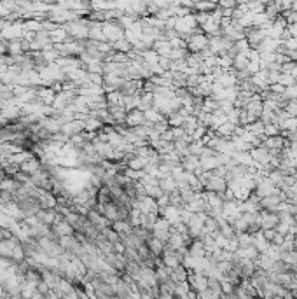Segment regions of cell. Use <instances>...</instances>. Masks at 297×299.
I'll return each mask as SVG.
<instances>
[{
  "mask_svg": "<svg viewBox=\"0 0 297 299\" xmlns=\"http://www.w3.org/2000/svg\"><path fill=\"white\" fill-rule=\"evenodd\" d=\"M217 5L220 9H234L238 5V0H217Z\"/></svg>",
  "mask_w": 297,
  "mask_h": 299,
  "instance_id": "cell-32",
  "label": "cell"
},
{
  "mask_svg": "<svg viewBox=\"0 0 297 299\" xmlns=\"http://www.w3.org/2000/svg\"><path fill=\"white\" fill-rule=\"evenodd\" d=\"M159 186H161L163 192H166V194H171V192L178 191V184H177V181H175L173 175H168V177L159 179Z\"/></svg>",
  "mask_w": 297,
  "mask_h": 299,
  "instance_id": "cell-20",
  "label": "cell"
},
{
  "mask_svg": "<svg viewBox=\"0 0 297 299\" xmlns=\"http://www.w3.org/2000/svg\"><path fill=\"white\" fill-rule=\"evenodd\" d=\"M264 236L267 238V242H273V238H274V233H276V229H263Z\"/></svg>",
  "mask_w": 297,
  "mask_h": 299,
  "instance_id": "cell-34",
  "label": "cell"
},
{
  "mask_svg": "<svg viewBox=\"0 0 297 299\" xmlns=\"http://www.w3.org/2000/svg\"><path fill=\"white\" fill-rule=\"evenodd\" d=\"M124 123H126L130 128H136V126H142V124H145L147 119H145L143 111H140V109H133V111H128Z\"/></svg>",
  "mask_w": 297,
  "mask_h": 299,
  "instance_id": "cell-13",
  "label": "cell"
},
{
  "mask_svg": "<svg viewBox=\"0 0 297 299\" xmlns=\"http://www.w3.org/2000/svg\"><path fill=\"white\" fill-rule=\"evenodd\" d=\"M234 130H236V124L231 123V121H226L224 124H220V126L215 128V135L222 138H231L234 135Z\"/></svg>",
  "mask_w": 297,
  "mask_h": 299,
  "instance_id": "cell-22",
  "label": "cell"
},
{
  "mask_svg": "<svg viewBox=\"0 0 297 299\" xmlns=\"http://www.w3.org/2000/svg\"><path fill=\"white\" fill-rule=\"evenodd\" d=\"M187 282H189L191 289H193L194 292L205 291V289L208 287V276L201 271H189Z\"/></svg>",
  "mask_w": 297,
  "mask_h": 299,
  "instance_id": "cell-8",
  "label": "cell"
},
{
  "mask_svg": "<svg viewBox=\"0 0 297 299\" xmlns=\"http://www.w3.org/2000/svg\"><path fill=\"white\" fill-rule=\"evenodd\" d=\"M180 165L184 166L185 172H193V173H196L198 170L201 168V165H199V156H194V154H187V156L182 157Z\"/></svg>",
  "mask_w": 297,
  "mask_h": 299,
  "instance_id": "cell-18",
  "label": "cell"
},
{
  "mask_svg": "<svg viewBox=\"0 0 297 299\" xmlns=\"http://www.w3.org/2000/svg\"><path fill=\"white\" fill-rule=\"evenodd\" d=\"M143 114H145V119H147V123H151V124H154V123H158V121H163V119L166 117L163 112H159L158 109L152 105V107H149L147 111H143Z\"/></svg>",
  "mask_w": 297,
  "mask_h": 299,
  "instance_id": "cell-25",
  "label": "cell"
},
{
  "mask_svg": "<svg viewBox=\"0 0 297 299\" xmlns=\"http://www.w3.org/2000/svg\"><path fill=\"white\" fill-rule=\"evenodd\" d=\"M206 215H208L206 212H199V214H194L191 217V221L187 223V229H189L191 238H199L203 234V226H205Z\"/></svg>",
  "mask_w": 297,
  "mask_h": 299,
  "instance_id": "cell-5",
  "label": "cell"
},
{
  "mask_svg": "<svg viewBox=\"0 0 297 299\" xmlns=\"http://www.w3.org/2000/svg\"><path fill=\"white\" fill-rule=\"evenodd\" d=\"M283 111L289 115H292V117H297V100H289L285 107H283Z\"/></svg>",
  "mask_w": 297,
  "mask_h": 299,
  "instance_id": "cell-30",
  "label": "cell"
},
{
  "mask_svg": "<svg viewBox=\"0 0 297 299\" xmlns=\"http://www.w3.org/2000/svg\"><path fill=\"white\" fill-rule=\"evenodd\" d=\"M245 37H247V40L250 42L252 47H257L259 44L263 42L264 38L267 37V35H266V32H264L263 28L252 27V28H248V30H247V35H245Z\"/></svg>",
  "mask_w": 297,
  "mask_h": 299,
  "instance_id": "cell-14",
  "label": "cell"
},
{
  "mask_svg": "<svg viewBox=\"0 0 297 299\" xmlns=\"http://www.w3.org/2000/svg\"><path fill=\"white\" fill-rule=\"evenodd\" d=\"M228 187V181L226 177L215 175L213 172H210V177L205 182V191H215V192H224Z\"/></svg>",
  "mask_w": 297,
  "mask_h": 299,
  "instance_id": "cell-9",
  "label": "cell"
},
{
  "mask_svg": "<svg viewBox=\"0 0 297 299\" xmlns=\"http://www.w3.org/2000/svg\"><path fill=\"white\" fill-rule=\"evenodd\" d=\"M156 49V53L159 54V56H168L170 58V53H171V42L168 40V38H165V37H161V38H158L154 42V46H152Z\"/></svg>",
  "mask_w": 297,
  "mask_h": 299,
  "instance_id": "cell-19",
  "label": "cell"
},
{
  "mask_svg": "<svg viewBox=\"0 0 297 299\" xmlns=\"http://www.w3.org/2000/svg\"><path fill=\"white\" fill-rule=\"evenodd\" d=\"M222 215L228 223H232L236 217L241 215V210H239V205H238V199H224L222 203Z\"/></svg>",
  "mask_w": 297,
  "mask_h": 299,
  "instance_id": "cell-10",
  "label": "cell"
},
{
  "mask_svg": "<svg viewBox=\"0 0 297 299\" xmlns=\"http://www.w3.org/2000/svg\"><path fill=\"white\" fill-rule=\"evenodd\" d=\"M187 276H189V269L185 268L184 264L177 266V268L170 271V278L173 282H187Z\"/></svg>",
  "mask_w": 297,
  "mask_h": 299,
  "instance_id": "cell-24",
  "label": "cell"
},
{
  "mask_svg": "<svg viewBox=\"0 0 297 299\" xmlns=\"http://www.w3.org/2000/svg\"><path fill=\"white\" fill-rule=\"evenodd\" d=\"M101 28H103L105 38L110 44H114L116 40L124 37V28L117 21H101Z\"/></svg>",
  "mask_w": 297,
  "mask_h": 299,
  "instance_id": "cell-3",
  "label": "cell"
},
{
  "mask_svg": "<svg viewBox=\"0 0 297 299\" xmlns=\"http://www.w3.org/2000/svg\"><path fill=\"white\" fill-rule=\"evenodd\" d=\"M156 201H158L159 208L166 207V205H170V194H166V192H163V194H159L158 198H156Z\"/></svg>",
  "mask_w": 297,
  "mask_h": 299,
  "instance_id": "cell-33",
  "label": "cell"
},
{
  "mask_svg": "<svg viewBox=\"0 0 297 299\" xmlns=\"http://www.w3.org/2000/svg\"><path fill=\"white\" fill-rule=\"evenodd\" d=\"M110 227H112L114 231H117V233L121 234V238H123L124 234H130L133 231V226L128 223V219H117V221H114V223L110 224Z\"/></svg>",
  "mask_w": 297,
  "mask_h": 299,
  "instance_id": "cell-21",
  "label": "cell"
},
{
  "mask_svg": "<svg viewBox=\"0 0 297 299\" xmlns=\"http://www.w3.org/2000/svg\"><path fill=\"white\" fill-rule=\"evenodd\" d=\"M184 130L187 131V133H193L194 130H196L198 126H199V123H198V117H196V114H189L187 117H185V121H184Z\"/></svg>",
  "mask_w": 297,
  "mask_h": 299,
  "instance_id": "cell-28",
  "label": "cell"
},
{
  "mask_svg": "<svg viewBox=\"0 0 297 299\" xmlns=\"http://www.w3.org/2000/svg\"><path fill=\"white\" fill-rule=\"evenodd\" d=\"M84 130V119H72V121H68V123H63L62 124V133H65L66 137H73V135L77 133H82Z\"/></svg>",
  "mask_w": 297,
  "mask_h": 299,
  "instance_id": "cell-12",
  "label": "cell"
},
{
  "mask_svg": "<svg viewBox=\"0 0 297 299\" xmlns=\"http://www.w3.org/2000/svg\"><path fill=\"white\" fill-rule=\"evenodd\" d=\"M0 238H2V229H0Z\"/></svg>",
  "mask_w": 297,
  "mask_h": 299,
  "instance_id": "cell-35",
  "label": "cell"
},
{
  "mask_svg": "<svg viewBox=\"0 0 297 299\" xmlns=\"http://www.w3.org/2000/svg\"><path fill=\"white\" fill-rule=\"evenodd\" d=\"M151 233L154 234V236H158L159 240L166 242V240H168V236H170V233H171V224H170V221H166L165 217H161V215H159L158 221H156V224L152 226Z\"/></svg>",
  "mask_w": 297,
  "mask_h": 299,
  "instance_id": "cell-6",
  "label": "cell"
},
{
  "mask_svg": "<svg viewBox=\"0 0 297 299\" xmlns=\"http://www.w3.org/2000/svg\"><path fill=\"white\" fill-rule=\"evenodd\" d=\"M280 126H278L276 123H267L266 128H264V135L266 137H273V135H280Z\"/></svg>",
  "mask_w": 297,
  "mask_h": 299,
  "instance_id": "cell-31",
  "label": "cell"
},
{
  "mask_svg": "<svg viewBox=\"0 0 297 299\" xmlns=\"http://www.w3.org/2000/svg\"><path fill=\"white\" fill-rule=\"evenodd\" d=\"M145 243H147V247H149V252H151L152 256H156V257H161L163 250H165V247H166V242L159 240V238L154 236L152 233H151V236L145 240Z\"/></svg>",
  "mask_w": 297,
  "mask_h": 299,
  "instance_id": "cell-16",
  "label": "cell"
},
{
  "mask_svg": "<svg viewBox=\"0 0 297 299\" xmlns=\"http://www.w3.org/2000/svg\"><path fill=\"white\" fill-rule=\"evenodd\" d=\"M63 27L66 28L70 38H75V40H88L89 35V21L88 19H73V21H68Z\"/></svg>",
  "mask_w": 297,
  "mask_h": 299,
  "instance_id": "cell-1",
  "label": "cell"
},
{
  "mask_svg": "<svg viewBox=\"0 0 297 299\" xmlns=\"http://www.w3.org/2000/svg\"><path fill=\"white\" fill-rule=\"evenodd\" d=\"M252 234H254V247H255V249H257L259 252H266L269 242H267V238L264 236L263 229L255 231V233H252Z\"/></svg>",
  "mask_w": 297,
  "mask_h": 299,
  "instance_id": "cell-23",
  "label": "cell"
},
{
  "mask_svg": "<svg viewBox=\"0 0 297 299\" xmlns=\"http://www.w3.org/2000/svg\"><path fill=\"white\" fill-rule=\"evenodd\" d=\"M263 146L269 150H282L287 146V140L282 135H273V137H264Z\"/></svg>",
  "mask_w": 297,
  "mask_h": 299,
  "instance_id": "cell-15",
  "label": "cell"
},
{
  "mask_svg": "<svg viewBox=\"0 0 297 299\" xmlns=\"http://www.w3.org/2000/svg\"><path fill=\"white\" fill-rule=\"evenodd\" d=\"M276 191H278V186L274 184V182H271L266 175H263V177H261V179L257 181V186H255V191H254V192L259 196V198H264V196L274 194Z\"/></svg>",
  "mask_w": 297,
  "mask_h": 299,
  "instance_id": "cell-7",
  "label": "cell"
},
{
  "mask_svg": "<svg viewBox=\"0 0 297 299\" xmlns=\"http://www.w3.org/2000/svg\"><path fill=\"white\" fill-rule=\"evenodd\" d=\"M278 82L282 86H285V88H289V86H294L296 84V77L294 75H290V74H287V72H280V77H278Z\"/></svg>",
  "mask_w": 297,
  "mask_h": 299,
  "instance_id": "cell-29",
  "label": "cell"
},
{
  "mask_svg": "<svg viewBox=\"0 0 297 299\" xmlns=\"http://www.w3.org/2000/svg\"><path fill=\"white\" fill-rule=\"evenodd\" d=\"M247 128H248V130H250L254 135H257V137H261V138L266 137V135H264V128H266V124H264L263 121H261V119H255L254 123H250Z\"/></svg>",
  "mask_w": 297,
  "mask_h": 299,
  "instance_id": "cell-27",
  "label": "cell"
},
{
  "mask_svg": "<svg viewBox=\"0 0 297 299\" xmlns=\"http://www.w3.org/2000/svg\"><path fill=\"white\" fill-rule=\"evenodd\" d=\"M42 168V161H40V157L37 156H32L28 157L27 161H23L20 165V170L25 173H28V175H33L35 172H39V170Z\"/></svg>",
  "mask_w": 297,
  "mask_h": 299,
  "instance_id": "cell-17",
  "label": "cell"
},
{
  "mask_svg": "<svg viewBox=\"0 0 297 299\" xmlns=\"http://www.w3.org/2000/svg\"><path fill=\"white\" fill-rule=\"evenodd\" d=\"M185 42H187V49H189V53H201V51L208 49L210 37L198 28L196 32H193L189 37L185 38Z\"/></svg>",
  "mask_w": 297,
  "mask_h": 299,
  "instance_id": "cell-2",
  "label": "cell"
},
{
  "mask_svg": "<svg viewBox=\"0 0 297 299\" xmlns=\"http://www.w3.org/2000/svg\"><path fill=\"white\" fill-rule=\"evenodd\" d=\"M182 257H184V256H182V254L178 252V250H173V249H170V247L166 245L159 259H161V262H163V264H165L168 269H175L177 266L182 264Z\"/></svg>",
  "mask_w": 297,
  "mask_h": 299,
  "instance_id": "cell-4",
  "label": "cell"
},
{
  "mask_svg": "<svg viewBox=\"0 0 297 299\" xmlns=\"http://www.w3.org/2000/svg\"><path fill=\"white\" fill-rule=\"evenodd\" d=\"M180 210L182 207H177V205H166V207L159 208V215L161 217H165L166 221H170L171 226H175V224L182 223V219H180Z\"/></svg>",
  "mask_w": 297,
  "mask_h": 299,
  "instance_id": "cell-11",
  "label": "cell"
},
{
  "mask_svg": "<svg viewBox=\"0 0 297 299\" xmlns=\"http://www.w3.org/2000/svg\"><path fill=\"white\" fill-rule=\"evenodd\" d=\"M215 231H219V221L210 217V215H206L205 226H203V234H213Z\"/></svg>",
  "mask_w": 297,
  "mask_h": 299,
  "instance_id": "cell-26",
  "label": "cell"
}]
</instances>
